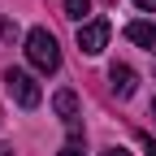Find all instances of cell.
<instances>
[{
	"label": "cell",
	"instance_id": "3",
	"mask_svg": "<svg viewBox=\"0 0 156 156\" xmlns=\"http://www.w3.org/2000/svg\"><path fill=\"white\" fill-rule=\"evenodd\" d=\"M108 35H113L108 17H91V22L78 26V48H83L87 56H100V52L108 48Z\"/></svg>",
	"mask_w": 156,
	"mask_h": 156
},
{
	"label": "cell",
	"instance_id": "6",
	"mask_svg": "<svg viewBox=\"0 0 156 156\" xmlns=\"http://www.w3.org/2000/svg\"><path fill=\"white\" fill-rule=\"evenodd\" d=\"M52 108L74 122V117H78V95H74V91H56V95H52Z\"/></svg>",
	"mask_w": 156,
	"mask_h": 156
},
{
	"label": "cell",
	"instance_id": "4",
	"mask_svg": "<svg viewBox=\"0 0 156 156\" xmlns=\"http://www.w3.org/2000/svg\"><path fill=\"white\" fill-rule=\"evenodd\" d=\"M108 78H113V91L122 95V100H126V95H134V83H139V74H134L130 65L113 61V65H108Z\"/></svg>",
	"mask_w": 156,
	"mask_h": 156
},
{
	"label": "cell",
	"instance_id": "5",
	"mask_svg": "<svg viewBox=\"0 0 156 156\" xmlns=\"http://www.w3.org/2000/svg\"><path fill=\"white\" fill-rule=\"evenodd\" d=\"M126 39L139 44V48H147V52H156V22H130L126 26Z\"/></svg>",
	"mask_w": 156,
	"mask_h": 156
},
{
	"label": "cell",
	"instance_id": "10",
	"mask_svg": "<svg viewBox=\"0 0 156 156\" xmlns=\"http://www.w3.org/2000/svg\"><path fill=\"white\" fill-rule=\"evenodd\" d=\"M134 5H139L143 13H156V0H134Z\"/></svg>",
	"mask_w": 156,
	"mask_h": 156
},
{
	"label": "cell",
	"instance_id": "12",
	"mask_svg": "<svg viewBox=\"0 0 156 156\" xmlns=\"http://www.w3.org/2000/svg\"><path fill=\"white\" fill-rule=\"evenodd\" d=\"M143 152H147V156H156V143H152V139H143Z\"/></svg>",
	"mask_w": 156,
	"mask_h": 156
},
{
	"label": "cell",
	"instance_id": "11",
	"mask_svg": "<svg viewBox=\"0 0 156 156\" xmlns=\"http://www.w3.org/2000/svg\"><path fill=\"white\" fill-rule=\"evenodd\" d=\"M100 156H130V152H126V147H104Z\"/></svg>",
	"mask_w": 156,
	"mask_h": 156
},
{
	"label": "cell",
	"instance_id": "13",
	"mask_svg": "<svg viewBox=\"0 0 156 156\" xmlns=\"http://www.w3.org/2000/svg\"><path fill=\"white\" fill-rule=\"evenodd\" d=\"M152 117H156V100H152Z\"/></svg>",
	"mask_w": 156,
	"mask_h": 156
},
{
	"label": "cell",
	"instance_id": "9",
	"mask_svg": "<svg viewBox=\"0 0 156 156\" xmlns=\"http://www.w3.org/2000/svg\"><path fill=\"white\" fill-rule=\"evenodd\" d=\"M56 156H87V152H83V147H78V143H65L61 152H56Z\"/></svg>",
	"mask_w": 156,
	"mask_h": 156
},
{
	"label": "cell",
	"instance_id": "7",
	"mask_svg": "<svg viewBox=\"0 0 156 156\" xmlns=\"http://www.w3.org/2000/svg\"><path fill=\"white\" fill-rule=\"evenodd\" d=\"M87 13H91V0H65V17H74V22H83Z\"/></svg>",
	"mask_w": 156,
	"mask_h": 156
},
{
	"label": "cell",
	"instance_id": "8",
	"mask_svg": "<svg viewBox=\"0 0 156 156\" xmlns=\"http://www.w3.org/2000/svg\"><path fill=\"white\" fill-rule=\"evenodd\" d=\"M0 39H5V44H13V39H17V26L9 22V17H0Z\"/></svg>",
	"mask_w": 156,
	"mask_h": 156
},
{
	"label": "cell",
	"instance_id": "1",
	"mask_svg": "<svg viewBox=\"0 0 156 156\" xmlns=\"http://www.w3.org/2000/svg\"><path fill=\"white\" fill-rule=\"evenodd\" d=\"M26 61H30L39 74H56V69H61V48H56L52 30L35 26V30L26 35Z\"/></svg>",
	"mask_w": 156,
	"mask_h": 156
},
{
	"label": "cell",
	"instance_id": "2",
	"mask_svg": "<svg viewBox=\"0 0 156 156\" xmlns=\"http://www.w3.org/2000/svg\"><path fill=\"white\" fill-rule=\"evenodd\" d=\"M5 87H9V95H13L22 108H39V100H44L39 83H35L26 69H5Z\"/></svg>",
	"mask_w": 156,
	"mask_h": 156
}]
</instances>
